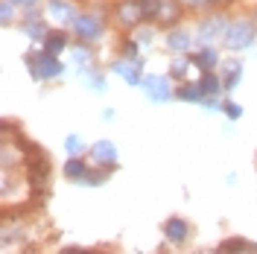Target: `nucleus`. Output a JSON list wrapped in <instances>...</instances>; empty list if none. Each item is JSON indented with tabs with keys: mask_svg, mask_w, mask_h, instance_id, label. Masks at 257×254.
Segmentation results:
<instances>
[{
	"mask_svg": "<svg viewBox=\"0 0 257 254\" xmlns=\"http://www.w3.org/2000/svg\"><path fill=\"white\" fill-rule=\"evenodd\" d=\"M91 155H94L96 161H105V164H111L117 152H114V146H111L108 141H99V143H94V149H91Z\"/></svg>",
	"mask_w": 257,
	"mask_h": 254,
	"instance_id": "9d476101",
	"label": "nucleus"
},
{
	"mask_svg": "<svg viewBox=\"0 0 257 254\" xmlns=\"http://www.w3.org/2000/svg\"><path fill=\"white\" fill-rule=\"evenodd\" d=\"M27 64L32 67V76H44V79H50V76H59V73H62V64H59V59H56V53H50V50H44L38 59L27 56Z\"/></svg>",
	"mask_w": 257,
	"mask_h": 254,
	"instance_id": "f03ea898",
	"label": "nucleus"
},
{
	"mask_svg": "<svg viewBox=\"0 0 257 254\" xmlns=\"http://www.w3.org/2000/svg\"><path fill=\"white\" fill-rule=\"evenodd\" d=\"M102 32V27H99V18H94V15H79L76 18V35L79 38H96Z\"/></svg>",
	"mask_w": 257,
	"mask_h": 254,
	"instance_id": "20e7f679",
	"label": "nucleus"
},
{
	"mask_svg": "<svg viewBox=\"0 0 257 254\" xmlns=\"http://www.w3.org/2000/svg\"><path fill=\"white\" fill-rule=\"evenodd\" d=\"M193 62L199 64L202 70H210V67L216 64V53H213V50H210V47H205V50H202V53H196V56H193Z\"/></svg>",
	"mask_w": 257,
	"mask_h": 254,
	"instance_id": "2eb2a0df",
	"label": "nucleus"
},
{
	"mask_svg": "<svg viewBox=\"0 0 257 254\" xmlns=\"http://www.w3.org/2000/svg\"><path fill=\"white\" fill-rule=\"evenodd\" d=\"M24 32L30 35V38H47V32H44V24H27Z\"/></svg>",
	"mask_w": 257,
	"mask_h": 254,
	"instance_id": "aec40b11",
	"label": "nucleus"
},
{
	"mask_svg": "<svg viewBox=\"0 0 257 254\" xmlns=\"http://www.w3.org/2000/svg\"><path fill=\"white\" fill-rule=\"evenodd\" d=\"M240 64L237 62H231V64H225V88H228V91H231V88H234V85H237V82H240Z\"/></svg>",
	"mask_w": 257,
	"mask_h": 254,
	"instance_id": "a211bd4d",
	"label": "nucleus"
},
{
	"mask_svg": "<svg viewBox=\"0 0 257 254\" xmlns=\"http://www.w3.org/2000/svg\"><path fill=\"white\" fill-rule=\"evenodd\" d=\"M12 3H18V6H35L38 0H12Z\"/></svg>",
	"mask_w": 257,
	"mask_h": 254,
	"instance_id": "bb28decb",
	"label": "nucleus"
},
{
	"mask_svg": "<svg viewBox=\"0 0 257 254\" xmlns=\"http://www.w3.org/2000/svg\"><path fill=\"white\" fill-rule=\"evenodd\" d=\"M146 91H149V96H152V99H161V102L173 96V91H170V82L164 79V76H149V79H146Z\"/></svg>",
	"mask_w": 257,
	"mask_h": 254,
	"instance_id": "39448f33",
	"label": "nucleus"
},
{
	"mask_svg": "<svg viewBox=\"0 0 257 254\" xmlns=\"http://www.w3.org/2000/svg\"><path fill=\"white\" fill-rule=\"evenodd\" d=\"M228 248H257V245L245 242V239H231V242H222V251H228Z\"/></svg>",
	"mask_w": 257,
	"mask_h": 254,
	"instance_id": "4be33fe9",
	"label": "nucleus"
},
{
	"mask_svg": "<svg viewBox=\"0 0 257 254\" xmlns=\"http://www.w3.org/2000/svg\"><path fill=\"white\" fill-rule=\"evenodd\" d=\"M173 76H176V79H184V76H187V59H176V62H173Z\"/></svg>",
	"mask_w": 257,
	"mask_h": 254,
	"instance_id": "412c9836",
	"label": "nucleus"
},
{
	"mask_svg": "<svg viewBox=\"0 0 257 254\" xmlns=\"http://www.w3.org/2000/svg\"><path fill=\"white\" fill-rule=\"evenodd\" d=\"M178 99H184V102H202V96H205V91H202V85H181L176 91Z\"/></svg>",
	"mask_w": 257,
	"mask_h": 254,
	"instance_id": "1a4fd4ad",
	"label": "nucleus"
},
{
	"mask_svg": "<svg viewBox=\"0 0 257 254\" xmlns=\"http://www.w3.org/2000/svg\"><path fill=\"white\" fill-rule=\"evenodd\" d=\"M73 62H76V64H85V62H91V53H88L85 47H76V50H73Z\"/></svg>",
	"mask_w": 257,
	"mask_h": 254,
	"instance_id": "5701e85b",
	"label": "nucleus"
},
{
	"mask_svg": "<svg viewBox=\"0 0 257 254\" xmlns=\"http://www.w3.org/2000/svg\"><path fill=\"white\" fill-rule=\"evenodd\" d=\"M144 15H146L144 3H135V0H123V3H117V18H120V24H126V27H135Z\"/></svg>",
	"mask_w": 257,
	"mask_h": 254,
	"instance_id": "7ed1b4c3",
	"label": "nucleus"
},
{
	"mask_svg": "<svg viewBox=\"0 0 257 254\" xmlns=\"http://www.w3.org/2000/svg\"><path fill=\"white\" fill-rule=\"evenodd\" d=\"M64 146H67V152H70V155H79L82 149H85V143H82L79 135H70V138L64 141Z\"/></svg>",
	"mask_w": 257,
	"mask_h": 254,
	"instance_id": "6ab92c4d",
	"label": "nucleus"
},
{
	"mask_svg": "<svg viewBox=\"0 0 257 254\" xmlns=\"http://www.w3.org/2000/svg\"><path fill=\"white\" fill-rule=\"evenodd\" d=\"M225 114L237 120V117H242V108H240V105H237V102H228V105H225Z\"/></svg>",
	"mask_w": 257,
	"mask_h": 254,
	"instance_id": "b1692460",
	"label": "nucleus"
},
{
	"mask_svg": "<svg viewBox=\"0 0 257 254\" xmlns=\"http://www.w3.org/2000/svg\"><path fill=\"white\" fill-rule=\"evenodd\" d=\"M50 12H53L56 21H70V18H73V9H70L67 0H53V3H50Z\"/></svg>",
	"mask_w": 257,
	"mask_h": 254,
	"instance_id": "9b49d317",
	"label": "nucleus"
},
{
	"mask_svg": "<svg viewBox=\"0 0 257 254\" xmlns=\"http://www.w3.org/2000/svg\"><path fill=\"white\" fill-rule=\"evenodd\" d=\"M167 44H170V50H178V53H181V50H187L190 47V35H187V32H173V35H170V41H167Z\"/></svg>",
	"mask_w": 257,
	"mask_h": 254,
	"instance_id": "f3484780",
	"label": "nucleus"
},
{
	"mask_svg": "<svg viewBox=\"0 0 257 254\" xmlns=\"http://www.w3.org/2000/svg\"><path fill=\"white\" fill-rule=\"evenodd\" d=\"M64 44H67V35L64 32H50L47 38H44V50H50V53H62Z\"/></svg>",
	"mask_w": 257,
	"mask_h": 254,
	"instance_id": "ddd939ff",
	"label": "nucleus"
},
{
	"mask_svg": "<svg viewBox=\"0 0 257 254\" xmlns=\"http://www.w3.org/2000/svg\"><path fill=\"white\" fill-rule=\"evenodd\" d=\"M12 18V0H3V21Z\"/></svg>",
	"mask_w": 257,
	"mask_h": 254,
	"instance_id": "393cba45",
	"label": "nucleus"
},
{
	"mask_svg": "<svg viewBox=\"0 0 257 254\" xmlns=\"http://www.w3.org/2000/svg\"><path fill=\"white\" fill-rule=\"evenodd\" d=\"M251 38H254V24H248V21L231 24L225 30V44H228V50H245L251 44Z\"/></svg>",
	"mask_w": 257,
	"mask_h": 254,
	"instance_id": "f257e3e1",
	"label": "nucleus"
},
{
	"mask_svg": "<svg viewBox=\"0 0 257 254\" xmlns=\"http://www.w3.org/2000/svg\"><path fill=\"white\" fill-rule=\"evenodd\" d=\"M199 85H202L205 96H216V94H219V79H216L213 73H208V70H205V76H202V82H199Z\"/></svg>",
	"mask_w": 257,
	"mask_h": 254,
	"instance_id": "dca6fc26",
	"label": "nucleus"
},
{
	"mask_svg": "<svg viewBox=\"0 0 257 254\" xmlns=\"http://www.w3.org/2000/svg\"><path fill=\"white\" fill-rule=\"evenodd\" d=\"M111 67L128 82V85H138V79H141V62H114Z\"/></svg>",
	"mask_w": 257,
	"mask_h": 254,
	"instance_id": "423d86ee",
	"label": "nucleus"
},
{
	"mask_svg": "<svg viewBox=\"0 0 257 254\" xmlns=\"http://www.w3.org/2000/svg\"><path fill=\"white\" fill-rule=\"evenodd\" d=\"M176 15H178V9H176V3L173 0H161V6H158V21L161 24H173L176 21Z\"/></svg>",
	"mask_w": 257,
	"mask_h": 254,
	"instance_id": "f8f14e48",
	"label": "nucleus"
},
{
	"mask_svg": "<svg viewBox=\"0 0 257 254\" xmlns=\"http://www.w3.org/2000/svg\"><path fill=\"white\" fill-rule=\"evenodd\" d=\"M184 3H187V6H202L205 0H184Z\"/></svg>",
	"mask_w": 257,
	"mask_h": 254,
	"instance_id": "cd10ccee",
	"label": "nucleus"
},
{
	"mask_svg": "<svg viewBox=\"0 0 257 254\" xmlns=\"http://www.w3.org/2000/svg\"><path fill=\"white\" fill-rule=\"evenodd\" d=\"M222 27H225V18H210V21H205L202 30H199L202 41H210V38H216V35H225Z\"/></svg>",
	"mask_w": 257,
	"mask_h": 254,
	"instance_id": "6e6552de",
	"label": "nucleus"
},
{
	"mask_svg": "<svg viewBox=\"0 0 257 254\" xmlns=\"http://www.w3.org/2000/svg\"><path fill=\"white\" fill-rule=\"evenodd\" d=\"M135 53H138V44H135V41H128V44H126V56H128V59H135Z\"/></svg>",
	"mask_w": 257,
	"mask_h": 254,
	"instance_id": "a878e982",
	"label": "nucleus"
},
{
	"mask_svg": "<svg viewBox=\"0 0 257 254\" xmlns=\"http://www.w3.org/2000/svg\"><path fill=\"white\" fill-rule=\"evenodd\" d=\"M164 234H167L170 242H184V239H187V225L181 222L178 216H173L170 222L164 225Z\"/></svg>",
	"mask_w": 257,
	"mask_h": 254,
	"instance_id": "0eeeda50",
	"label": "nucleus"
},
{
	"mask_svg": "<svg viewBox=\"0 0 257 254\" xmlns=\"http://www.w3.org/2000/svg\"><path fill=\"white\" fill-rule=\"evenodd\" d=\"M64 175H67V178H85V175H88V167H85L79 158H70L64 164Z\"/></svg>",
	"mask_w": 257,
	"mask_h": 254,
	"instance_id": "4468645a",
	"label": "nucleus"
}]
</instances>
